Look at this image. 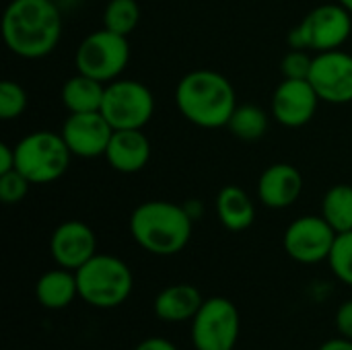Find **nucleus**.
<instances>
[{
  "label": "nucleus",
  "mask_w": 352,
  "mask_h": 350,
  "mask_svg": "<svg viewBox=\"0 0 352 350\" xmlns=\"http://www.w3.org/2000/svg\"><path fill=\"white\" fill-rule=\"evenodd\" d=\"M322 217L336 233L352 231V186H332L322 198Z\"/></svg>",
  "instance_id": "obj_21"
},
{
  "label": "nucleus",
  "mask_w": 352,
  "mask_h": 350,
  "mask_svg": "<svg viewBox=\"0 0 352 350\" xmlns=\"http://www.w3.org/2000/svg\"><path fill=\"white\" fill-rule=\"evenodd\" d=\"M140 23V6L136 0H109L103 10V27L120 33L130 35Z\"/></svg>",
  "instance_id": "obj_23"
},
{
  "label": "nucleus",
  "mask_w": 352,
  "mask_h": 350,
  "mask_svg": "<svg viewBox=\"0 0 352 350\" xmlns=\"http://www.w3.org/2000/svg\"><path fill=\"white\" fill-rule=\"evenodd\" d=\"M301 192L303 175L291 163H274L266 167L258 179V200L272 210L293 206Z\"/></svg>",
  "instance_id": "obj_15"
},
{
  "label": "nucleus",
  "mask_w": 352,
  "mask_h": 350,
  "mask_svg": "<svg viewBox=\"0 0 352 350\" xmlns=\"http://www.w3.org/2000/svg\"><path fill=\"white\" fill-rule=\"evenodd\" d=\"M107 165L118 173H138L151 161V140L142 130H113L105 151Z\"/></svg>",
  "instance_id": "obj_16"
},
{
  "label": "nucleus",
  "mask_w": 352,
  "mask_h": 350,
  "mask_svg": "<svg viewBox=\"0 0 352 350\" xmlns=\"http://www.w3.org/2000/svg\"><path fill=\"white\" fill-rule=\"evenodd\" d=\"M217 215L227 231L239 233L254 225L256 206L250 194L239 186H225L217 196Z\"/></svg>",
  "instance_id": "obj_19"
},
{
  "label": "nucleus",
  "mask_w": 352,
  "mask_h": 350,
  "mask_svg": "<svg viewBox=\"0 0 352 350\" xmlns=\"http://www.w3.org/2000/svg\"><path fill=\"white\" fill-rule=\"evenodd\" d=\"M16 165V159H14V146H8L6 142L0 144V175L2 173H8L12 171Z\"/></svg>",
  "instance_id": "obj_29"
},
{
  "label": "nucleus",
  "mask_w": 352,
  "mask_h": 350,
  "mask_svg": "<svg viewBox=\"0 0 352 350\" xmlns=\"http://www.w3.org/2000/svg\"><path fill=\"white\" fill-rule=\"evenodd\" d=\"M239 311L227 297L204 299L192 320L190 338L196 350H233L239 338Z\"/></svg>",
  "instance_id": "obj_9"
},
{
  "label": "nucleus",
  "mask_w": 352,
  "mask_h": 350,
  "mask_svg": "<svg viewBox=\"0 0 352 350\" xmlns=\"http://www.w3.org/2000/svg\"><path fill=\"white\" fill-rule=\"evenodd\" d=\"M336 231L330 227V223L320 215H305L295 219L283 237L285 252L291 260L299 264H320L330 258V252L336 241Z\"/></svg>",
  "instance_id": "obj_10"
},
{
  "label": "nucleus",
  "mask_w": 352,
  "mask_h": 350,
  "mask_svg": "<svg viewBox=\"0 0 352 350\" xmlns=\"http://www.w3.org/2000/svg\"><path fill=\"white\" fill-rule=\"evenodd\" d=\"M320 101L307 78H283L272 93L270 113L285 128H301L314 120Z\"/></svg>",
  "instance_id": "obj_12"
},
{
  "label": "nucleus",
  "mask_w": 352,
  "mask_h": 350,
  "mask_svg": "<svg viewBox=\"0 0 352 350\" xmlns=\"http://www.w3.org/2000/svg\"><path fill=\"white\" fill-rule=\"evenodd\" d=\"M204 299L194 285H171L165 287L155 299V316L167 324H182L192 322L198 309L202 307Z\"/></svg>",
  "instance_id": "obj_17"
},
{
  "label": "nucleus",
  "mask_w": 352,
  "mask_h": 350,
  "mask_svg": "<svg viewBox=\"0 0 352 350\" xmlns=\"http://www.w3.org/2000/svg\"><path fill=\"white\" fill-rule=\"evenodd\" d=\"M134 350H177V347L167 340V338H161V336H153V338H146L142 340Z\"/></svg>",
  "instance_id": "obj_30"
},
{
  "label": "nucleus",
  "mask_w": 352,
  "mask_h": 350,
  "mask_svg": "<svg viewBox=\"0 0 352 350\" xmlns=\"http://www.w3.org/2000/svg\"><path fill=\"white\" fill-rule=\"evenodd\" d=\"M336 328L342 338L352 340V299L344 301L336 311Z\"/></svg>",
  "instance_id": "obj_28"
},
{
  "label": "nucleus",
  "mask_w": 352,
  "mask_h": 350,
  "mask_svg": "<svg viewBox=\"0 0 352 350\" xmlns=\"http://www.w3.org/2000/svg\"><path fill=\"white\" fill-rule=\"evenodd\" d=\"M307 80L322 101L332 105L352 103V54L342 50L316 54Z\"/></svg>",
  "instance_id": "obj_11"
},
{
  "label": "nucleus",
  "mask_w": 352,
  "mask_h": 350,
  "mask_svg": "<svg viewBox=\"0 0 352 350\" xmlns=\"http://www.w3.org/2000/svg\"><path fill=\"white\" fill-rule=\"evenodd\" d=\"M175 105L190 124L214 130L229 124L237 107V95L225 74L210 68H198L179 78L175 87Z\"/></svg>",
  "instance_id": "obj_2"
},
{
  "label": "nucleus",
  "mask_w": 352,
  "mask_h": 350,
  "mask_svg": "<svg viewBox=\"0 0 352 350\" xmlns=\"http://www.w3.org/2000/svg\"><path fill=\"white\" fill-rule=\"evenodd\" d=\"M320 350H352V340L349 338H336V340H328L324 342Z\"/></svg>",
  "instance_id": "obj_32"
},
{
  "label": "nucleus",
  "mask_w": 352,
  "mask_h": 350,
  "mask_svg": "<svg viewBox=\"0 0 352 350\" xmlns=\"http://www.w3.org/2000/svg\"><path fill=\"white\" fill-rule=\"evenodd\" d=\"M352 33V14L340 2L320 4L289 33L293 50H311L316 54L340 50Z\"/></svg>",
  "instance_id": "obj_6"
},
{
  "label": "nucleus",
  "mask_w": 352,
  "mask_h": 350,
  "mask_svg": "<svg viewBox=\"0 0 352 350\" xmlns=\"http://www.w3.org/2000/svg\"><path fill=\"white\" fill-rule=\"evenodd\" d=\"M130 62V41L126 35L99 29L82 37L74 52V68L103 85L120 78Z\"/></svg>",
  "instance_id": "obj_7"
},
{
  "label": "nucleus",
  "mask_w": 352,
  "mask_h": 350,
  "mask_svg": "<svg viewBox=\"0 0 352 350\" xmlns=\"http://www.w3.org/2000/svg\"><path fill=\"white\" fill-rule=\"evenodd\" d=\"M227 128L239 140H245V142L260 140L268 130V113L254 103L237 105Z\"/></svg>",
  "instance_id": "obj_22"
},
{
  "label": "nucleus",
  "mask_w": 352,
  "mask_h": 350,
  "mask_svg": "<svg viewBox=\"0 0 352 350\" xmlns=\"http://www.w3.org/2000/svg\"><path fill=\"white\" fill-rule=\"evenodd\" d=\"M27 91L16 80H2L0 83V120L10 122L23 116L27 109Z\"/></svg>",
  "instance_id": "obj_25"
},
{
  "label": "nucleus",
  "mask_w": 352,
  "mask_h": 350,
  "mask_svg": "<svg viewBox=\"0 0 352 350\" xmlns=\"http://www.w3.org/2000/svg\"><path fill=\"white\" fill-rule=\"evenodd\" d=\"M72 157L97 159L105 157L107 144L113 136V128L101 111L68 113L60 130Z\"/></svg>",
  "instance_id": "obj_13"
},
{
  "label": "nucleus",
  "mask_w": 352,
  "mask_h": 350,
  "mask_svg": "<svg viewBox=\"0 0 352 350\" xmlns=\"http://www.w3.org/2000/svg\"><path fill=\"white\" fill-rule=\"evenodd\" d=\"M14 169L31 184H52L60 179L68 167L72 153L60 132H29L14 144Z\"/></svg>",
  "instance_id": "obj_5"
},
{
  "label": "nucleus",
  "mask_w": 352,
  "mask_h": 350,
  "mask_svg": "<svg viewBox=\"0 0 352 350\" xmlns=\"http://www.w3.org/2000/svg\"><path fill=\"white\" fill-rule=\"evenodd\" d=\"M50 254L58 266L76 272L97 254V237L87 223L64 221L50 237Z\"/></svg>",
  "instance_id": "obj_14"
},
{
  "label": "nucleus",
  "mask_w": 352,
  "mask_h": 350,
  "mask_svg": "<svg viewBox=\"0 0 352 350\" xmlns=\"http://www.w3.org/2000/svg\"><path fill=\"white\" fill-rule=\"evenodd\" d=\"M194 221L184 204L169 200H146L130 215L132 239L153 256H175L192 239Z\"/></svg>",
  "instance_id": "obj_3"
},
{
  "label": "nucleus",
  "mask_w": 352,
  "mask_h": 350,
  "mask_svg": "<svg viewBox=\"0 0 352 350\" xmlns=\"http://www.w3.org/2000/svg\"><path fill=\"white\" fill-rule=\"evenodd\" d=\"M328 264H330L334 276L340 283L352 287V231L336 235V241H334V248L330 252Z\"/></svg>",
  "instance_id": "obj_24"
},
{
  "label": "nucleus",
  "mask_w": 352,
  "mask_h": 350,
  "mask_svg": "<svg viewBox=\"0 0 352 350\" xmlns=\"http://www.w3.org/2000/svg\"><path fill=\"white\" fill-rule=\"evenodd\" d=\"M103 95H105V85L80 72L64 80L60 91L62 105L68 109V113L101 111Z\"/></svg>",
  "instance_id": "obj_20"
},
{
  "label": "nucleus",
  "mask_w": 352,
  "mask_h": 350,
  "mask_svg": "<svg viewBox=\"0 0 352 350\" xmlns=\"http://www.w3.org/2000/svg\"><path fill=\"white\" fill-rule=\"evenodd\" d=\"M35 297L41 307L52 311L68 307L78 297L76 272L62 266L43 272L35 285Z\"/></svg>",
  "instance_id": "obj_18"
},
{
  "label": "nucleus",
  "mask_w": 352,
  "mask_h": 350,
  "mask_svg": "<svg viewBox=\"0 0 352 350\" xmlns=\"http://www.w3.org/2000/svg\"><path fill=\"white\" fill-rule=\"evenodd\" d=\"M338 2H340V4H342V6H344V8H346V10L352 14V0H338Z\"/></svg>",
  "instance_id": "obj_33"
},
{
  "label": "nucleus",
  "mask_w": 352,
  "mask_h": 350,
  "mask_svg": "<svg viewBox=\"0 0 352 350\" xmlns=\"http://www.w3.org/2000/svg\"><path fill=\"white\" fill-rule=\"evenodd\" d=\"M76 283L78 297L97 309L120 307L134 289L130 266L111 254H95L76 270Z\"/></svg>",
  "instance_id": "obj_4"
},
{
  "label": "nucleus",
  "mask_w": 352,
  "mask_h": 350,
  "mask_svg": "<svg viewBox=\"0 0 352 350\" xmlns=\"http://www.w3.org/2000/svg\"><path fill=\"white\" fill-rule=\"evenodd\" d=\"M233 350H235V349H233Z\"/></svg>",
  "instance_id": "obj_34"
},
{
  "label": "nucleus",
  "mask_w": 352,
  "mask_h": 350,
  "mask_svg": "<svg viewBox=\"0 0 352 350\" xmlns=\"http://www.w3.org/2000/svg\"><path fill=\"white\" fill-rule=\"evenodd\" d=\"M62 37V12L54 0H10L2 17L6 47L25 60L50 56Z\"/></svg>",
  "instance_id": "obj_1"
},
{
  "label": "nucleus",
  "mask_w": 352,
  "mask_h": 350,
  "mask_svg": "<svg viewBox=\"0 0 352 350\" xmlns=\"http://www.w3.org/2000/svg\"><path fill=\"white\" fill-rule=\"evenodd\" d=\"M101 113L113 130H142L155 113L151 89L134 78H116L105 85Z\"/></svg>",
  "instance_id": "obj_8"
},
{
  "label": "nucleus",
  "mask_w": 352,
  "mask_h": 350,
  "mask_svg": "<svg viewBox=\"0 0 352 350\" xmlns=\"http://www.w3.org/2000/svg\"><path fill=\"white\" fill-rule=\"evenodd\" d=\"M314 56L307 54V50H293L283 58L280 70L285 78H309Z\"/></svg>",
  "instance_id": "obj_27"
},
{
  "label": "nucleus",
  "mask_w": 352,
  "mask_h": 350,
  "mask_svg": "<svg viewBox=\"0 0 352 350\" xmlns=\"http://www.w3.org/2000/svg\"><path fill=\"white\" fill-rule=\"evenodd\" d=\"M31 182L16 169L0 175V200L4 204H19L29 194Z\"/></svg>",
  "instance_id": "obj_26"
},
{
  "label": "nucleus",
  "mask_w": 352,
  "mask_h": 350,
  "mask_svg": "<svg viewBox=\"0 0 352 350\" xmlns=\"http://www.w3.org/2000/svg\"><path fill=\"white\" fill-rule=\"evenodd\" d=\"M184 208H186V212L190 215L192 221L202 219V215H204V204L198 202V200H188V202H184Z\"/></svg>",
  "instance_id": "obj_31"
}]
</instances>
